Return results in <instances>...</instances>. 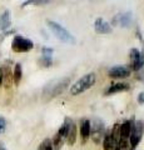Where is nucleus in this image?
Here are the masks:
<instances>
[{
    "mask_svg": "<svg viewBox=\"0 0 144 150\" xmlns=\"http://www.w3.org/2000/svg\"><path fill=\"white\" fill-rule=\"evenodd\" d=\"M95 81H96L95 73L87 74L83 78L79 79L75 84H73L72 88H70V94L74 95V96H77V95H79V94H82V93H84L85 90H88V89H90L95 84Z\"/></svg>",
    "mask_w": 144,
    "mask_h": 150,
    "instance_id": "obj_1",
    "label": "nucleus"
},
{
    "mask_svg": "<svg viewBox=\"0 0 144 150\" xmlns=\"http://www.w3.org/2000/svg\"><path fill=\"white\" fill-rule=\"evenodd\" d=\"M48 25H49L50 29H52V31L54 33V35L57 36L58 39L62 40L63 43H75L74 36L67 29H64L59 23L53 21V20H48Z\"/></svg>",
    "mask_w": 144,
    "mask_h": 150,
    "instance_id": "obj_2",
    "label": "nucleus"
},
{
    "mask_svg": "<svg viewBox=\"0 0 144 150\" xmlns=\"http://www.w3.org/2000/svg\"><path fill=\"white\" fill-rule=\"evenodd\" d=\"M33 41L26 39V38H23L20 35H16L15 38L13 39V44H11V49L16 53H26L33 49Z\"/></svg>",
    "mask_w": 144,
    "mask_h": 150,
    "instance_id": "obj_3",
    "label": "nucleus"
},
{
    "mask_svg": "<svg viewBox=\"0 0 144 150\" xmlns=\"http://www.w3.org/2000/svg\"><path fill=\"white\" fill-rule=\"evenodd\" d=\"M143 130H144V125H143V121H137L134 125H132V130H131V146L132 148H135L138 143L140 142L142 139V135H143Z\"/></svg>",
    "mask_w": 144,
    "mask_h": 150,
    "instance_id": "obj_4",
    "label": "nucleus"
},
{
    "mask_svg": "<svg viewBox=\"0 0 144 150\" xmlns=\"http://www.w3.org/2000/svg\"><path fill=\"white\" fill-rule=\"evenodd\" d=\"M69 81H70V78H63L60 80L55 81L54 85H49L48 88H45V91H48L50 96H57L64 91V89L67 88Z\"/></svg>",
    "mask_w": 144,
    "mask_h": 150,
    "instance_id": "obj_5",
    "label": "nucleus"
},
{
    "mask_svg": "<svg viewBox=\"0 0 144 150\" xmlns=\"http://www.w3.org/2000/svg\"><path fill=\"white\" fill-rule=\"evenodd\" d=\"M131 65L132 69L137 70V71L142 69L144 65V53H140L137 48H133L131 50Z\"/></svg>",
    "mask_w": 144,
    "mask_h": 150,
    "instance_id": "obj_6",
    "label": "nucleus"
},
{
    "mask_svg": "<svg viewBox=\"0 0 144 150\" xmlns=\"http://www.w3.org/2000/svg\"><path fill=\"white\" fill-rule=\"evenodd\" d=\"M105 128H104V124L101 123L100 120H95V125H94V128H90V134H92V138L93 140H94V143H99L101 139L104 138V135H105Z\"/></svg>",
    "mask_w": 144,
    "mask_h": 150,
    "instance_id": "obj_7",
    "label": "nucleus"
},
{
    "mask_svg": "<svg viewBox=\"0 0 144 150\" xmlns=\"http://www.w3.org/2000/svg\"><path fill=\"white\" fill-rule=\"evenodd\" d=\"M94 29L96 33H99V34H110L111 31H113V28L111 25L109 24L108 21H105L104 19L101 18H98L94 23Z\"/></svg>",
    "mask_w": 144,
    "mask_h": 150,
    "instance_id": "obj_8",
    "label": "nucleus"
},
{
    "mask_svg": "<svg viewBox=\"0 0 144 150\" xmlns=\"http://www.w3.org/2000/svg\"><path fill=\"white\" fill-rule=\"evenodd\" d=\"M109 76L110 78H117V79H122V78H127L131 75V69L127 67H114L109 69Z\"/></svg>",
    "mask_w": 144,
    "mask_h": 150,
    "instance_id": "obj_9",
    "label": "nucleus"
},
{
    "mask_svg": "<svg viewBox=\"0 0 144 150\" xmlns=\"http://www.w3.org/2000/svg\"><path fill=\"white\" fill-rule=\"evenodd\" d=\"M90 128H92V125H90V121H89V120H88V119L82 120V125H80V137H82L83 143H84L85 140L90 137Z\"/></svg>",
    "mask_w": 144,
    "mask_h": 150,
    "instance_id": "obj_10",
    "label": "nucleus"
},
{
    "mask_svg": "<svg viewBox=\"0 0 144 150\" xmlns=\"http://www.w3.org/2000/svg\"><path fill=\"white\" fill-rule=\"evenodd\" d=\"M115 21L119 23L122 26H129L132 23V13H122L115 18Z\"/></svg>",
    "mask_w": 144,
    "mask_h": 150,
    "instance_id": "obj_11",
    "label": "nucleus"
},
{
    "mask_svg": "<svg viewBox=\"0 0 144 150\" xmlns=\"http://www.w3.org/2000/svg\"><path fill=\"white\" fill-rule=\"evenodd\" d=\"M131 130H132V123L131 121H125L122 125L119 126V134H120V139L127 140L131 135Z\"/></svg>",
    "mask_w": 144,
    "mask_h": 150,
    "instance_id": "obj_12",
    "label": "nucleus"
},
{
    "mask_svg": "<svg viewBox=\"0 0 144 150\" xmlns=\"http://www.w3.org/2000/svg\"><path fill=\"white\" fill-rule=\"evenodd\" d=\"M129 89V85L125 83H115L111 84L110 88L106 90V94H114V93H119V91H125Z\"/></svg>",
    "mask_w": 144,
    "mask_h": 150,
    "instance_id": "obj_13",
    "label": "nucleus"
},
{
    "mask_svg": "<svg viewBox=\"0 0 144 150\" xmlns=\"http://www.w3.org/2000/svg\"><path fill=\"white\" fill-rule=\"evenodd\" d=\"M11 21H10V11L5 10L3 13V15H0V29L5 30L10 26Z\"/></svg>",
    "mask_w": 144,
    "mask_h": 150,
    "instance_id": "obj_14",
    "label": "nucleus"
},
{
    "mask_svg": "<svg viewBox=\"0 0 144 150\" xmlns=\"http://www.w3.org/2000/svg\"><path fill=\"white\" fill-rule=\"evenodd\" d=\"M67 138H68V143L70 145H73L74 143H75V140H77V126H75V124H74L73 121L70 123V125H69Z\"/></svg>",
    "mask_w": 144,
    "mask_h": 150,
    "instance_id": "obj_15",
    "label": "nucleus"
},
{
    "mask_svg": "<svg viewBox=\"0 0 144 150\" xmlns=\"http://www.w3.org/2000/svg\"><path fill=\"white\" fill-rule=\"evenodd\" d=\"M103 148H104V150H113V148H114L113 138H111L110 133H105V135H104V138H103Z\"/></svg>",
    "mask_w": 144,
    "mask_h": 150,
    "instance_id": "obj_16",
    "label": "nucleus"
},
{
    "mask_svg": "<svg viewBox=\"0 0 144 150\" xmlns=\"http://www.w3.org/2000/svg\"><path fill=\"white\" fill-rule=\"evenodd\" d=\"M21 76H23L21 65H20V64H16V65H15V68H14V73H13V80H14V83H15L16 85L20 83Z\"/></svg>",
    "mask_w": 144,
    "mask_h": 150,
    "instance_id": "obj_17",
    "label": "nucleus"
},
{
    "mask_svg": "<svg viewBox=\"0 0 144 150\" xmlns=\"http://www.w3.org/2000/svg\"><path fill=\"white\" fill-rule=\"evenodd\" d=\"M40 150H53V145H52V142L49 139L44 140L43 143L40 145Z\"/></svg>",
    "mask_w": 144,
    "mask_h": 150,
    "instance_id": "obj_18",
    "label": "nucleus"
},
{
    "mask_svg": "<svg viewBox=\"0 0 144 150\" xmlns=\"http://www.w3.org/2000/svg\"><path fill=\"white\" fill-rule=\"evenodd\" d=\"M39 63L43 65V67H50L52 65V58H46V56H43L40 60H39Z\"/></svg>",
    "mask_w": 144,
    "mask_h": 150,
    "instance_id": "obj_19",
    "label": "nucleus"
},
{
    "mask_svg": "<svg viewBox=\"0 0 144 150\" xmlns=\"http://www.w3.org/2000/svg\"><path fill=\"white\" fill-rule=\"evenodd\" d=\"M41 53H43V56H46V58H52L53 49H49V48H43V49H41Z\"/></svg>",
    "mask_w": 144,
    "mask_h": 150,
    "instance_id": "obj_20",
    "label": "nucleus"
},
{
    "mask_svg": "<svg viewBox=\"0 0 144 150\" xmlns=\"http://www.w3.org/2000/svg\"><path fill=\"white\" fill-rule=\"evenodd\" d=\"M5 128H6V120L3 116H0V134L5 131Z\"/></svg>",
    "mask_w": 144,
    "mask_h": 150,
    "instance_id": "obj_21",
    "label": "nucleus"
},
{
    "mask_svg": "<svg viewBox=\"0 0 144 150\" xmlns=\"http://www.w3.org/2000/svg\"><path fill=\"white\" fill-rule=\"evenodd\" d=\"M138 101L140 103V104H144V93H140L138 95Z\"/></svg>",
    "mask_w": 144,
    "mask_h": 150,
    "instance_id": "obj_22",
    "label": "nucleus"
},
{
    "mask_svg": "<svg viewBox=\"0 0 144 150\" xmlns=\"http://www.w3.org/2000/svg\"><path fill=\"white\" fill-rule=\"evenodd\" d=\"M3 80H4V70L0 68V86H1V84H3Z\"/></svg>",
    "mask_w": 144,
    "mask_h": 150,
    "instance_id": "obj_23",
    "label": "nucleus"
},
{
    "mask_svg": "<svg viewBox=\"0 0 144 150\" xmlns=\"http://www.w3.org/2000/svg\"><path fill=\"white\" fill-rule=\"evenodd\" d=\"M0 150H6V148L4 146V144H3V143H0Z\"/></svg>",
    "mask_w": 144,
    "mask_h": 150,
    "instance_id": "obj_24",
    "label": "nucleus"
}]
</instances>
